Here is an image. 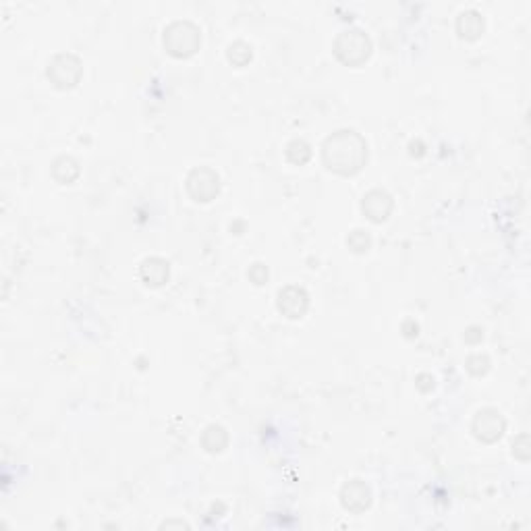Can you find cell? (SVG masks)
<instances>
[{"label":"cell","mask_w":531,"mask_h":531,"mask_svg":"<svg viewBox=\"0 0 531 531\" xmlns=\"http://www.w3.org/2000/svg\"><path fill=\"white\" fill-rule=\"evenodd\" d=\"M342 504L349 508V511H363L368 508L370 504V490L363 486V484H351L344 488L342 492Z\"/></svg>","instance_id":"2"},{"label":"cell","mask_w":531,"mask_h":531,"mask_svg":"<svg viewBox=\"0 0 531 531\" xmlns=\"http://www.w3.org/2000/svg\"><path fill=\"white\" fill-rule=\"evenodd\" d=\"M475 423H482V430H484V432H480L477 436L484 438V440H496V438H500L502 427H504L502 419H500V416H498L496 411H482V413H477Z\"/></svg>","instance_id":"3"},{"label":"cell","mask_w":531,"mask_h":531,"mask_svg":"<svg viewBox=\"0 0 531 531\" xmlns=\"http://www.w3.org/2000/svg\"><path fill=\"white\" fill-rule=\"evenodd\" d=\"M366 156H368L366 144L353 131H341L339 135L330 137L326 144V150H324L328 168L339 170L342 175L359 170Z\"/></svg>","instance_id":"1"}]
</instances>
